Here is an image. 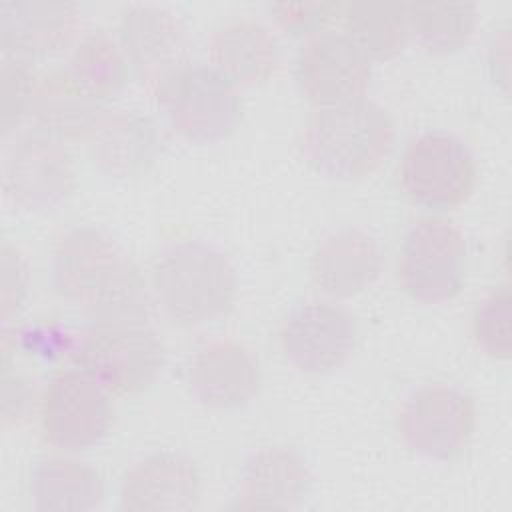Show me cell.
<instances>
[{"label":"cell","instance_id":"cell-1","mask_svg":"<svg viewBox=\"0 0 512 512\" xmlns=\"http://www.w3.org/2000/svg\"><path fill=\"white\" fill-rule=\"evenodd\" d=\"M54 292L80 306L96 324L144 322L150 296L140 268L102 230H68L48 258Z\"/></svg>","mask_w":512,"mask_h":512},{"label":"cell","instance_id":"cell-2","mask_svg":"<svg viewBox=\"0 0 512 512\" xmlns=\"http://www.w3.org/2000/svg\"><path fill=\"white\" fill-rule=\"evenodd\" d=\"M394 140L392 116L364 96L314 108L302 126L300 148L318 174L354 180L374 172L390 156Z\"/></svg>","mask_w":512,"mask_h":512},{"label":"cell","instance_id":"cell-3","mask_svg":"<svg viewBox=\"0 0 512 512\" xmlns=\"http://www.w3.org/2000/svg\"><path fill=\"white\" fill-rule=\"evenodd\" d=\"M152 292L164 314L182 326H200L224 316L238 292L230 258L206 240H178L152 264Z\"/></svg>","mask_w":512,"mask_h":512},{"label":"cell","instance_id":"cell-4","mask_svg":"<svg viewBox=\"0 0 512 512\" xmlns=\"http://www.w3.org/2000/svg\"><path fill=\"white\" fill-rule=\"evenodd\" d=\"M70 356L108 394L134 396L156 382L166 352L160 336L144 322H116L82 330L72 340Z\"/></svg>","mask_w":512,"mask_h":512},{"label":"cell","instance_id":"cell-5","mask_svg":"<svg viewBox=\"0 0 512 512\" xmlns=\"http://www.w3.org/2000/svg\"><path fill=\"white\" fill-rule=\"evenodd\" d=\"M152 90L168 124L190 142L226 138L242 116L238 88L210 64L188 60Z\"/></svg>","mask_w":512,"mask_h":512},{"label":"cell","instance_id":"cell-6","mask_svg":"<svg viewBox=\"0 0 512 512\" xmlns=\"http://www.w3.org/2000/svg\"><path fill=\"white\" fill-rule=\"evenodd\" d=\"M398 176L404 194L414 204L444 212L472 196L478 164L462 138L444 130H426L406 142Z\"/></svg>","mask_w":512,"mask_h":512},{"label":"cell","instance_id":"cell-7","mask_svg":"<svg viewBox=\"0 0 512 512\" xmlns=\"http://www.w3.org/2000/svg\"><path fill=\"white\" fill-rule=\"evenodd\" d=\"M466 238L460 226L444 216L416 220L404 236L398 276L404 292L422 304L456 298L464 286Z\"/></svg>","mask_w":512,"mask_h":512},{"label":"cell","instance_id":"cell-8","mask_svg":"<svg viewBox=\"0 0 512 512\" xmlns=\"http://www.w3.org/2000/svg\"><path fill=\"white\" fill-rule=\"evenodd\" d=\"M398 430L402 442L414 454L450 462L466 450L474 436V398L454 384H424L402 404Z\"/></svg>","mask_w":512,"mask_h":512},{"label":"cell","instance_id":"cell-9","mask_svg":"<svg viewBox=\"0 0 512 512\" xmlns=\"http://www.w3.org/2000/svg\"><path fill=\"white\" fill-rule=\"evenodd\" d=\"M108 392L80 368L56 372L38 402V424L54 448L78 452L96 446L108 432Z\"/></svg>","mask_w":512,"mask_h":512},{"label":"cell","instance_id":"cell-10","mask_svg":"<svg viewBox=\"0 0 512 512\" xmlns=\"http://www.w3.org/2000/svg\"><path fill=\"white\" fill-rule=\"evenodd\" d=\"M2 184L16 206L52 210L74 192L76 172L64 144L34 128L10 144L2 164Z\"/></svg>","mask_w":512,"mask_h":512},{"label":"cell","instance_id":"cell-11","mask_svg":"<svg viewBox=\"0 0 512 512\" xmlns=\"http://www.w3.org/2000/svg\"><path fill=\"white\" fill-rule=\"evenodd\" d=\"M286 360L306 374H328L344 366L358 342L354 316L340 304L310 300L298 304L280 326Z\"/></svg>","mask_w":512,"mask_h":512},{"label":"cell","instance_id":"cell-12","mask_svg":"<svg viewBox=\"0 0 512 512\" xmlns=\"http://www.w3.org/2000/svg\"><path fill=\"white\" fill-rule=\"evenodd\" d=\"M294 78L314 108L336 106L366 96L372 62L342 30H326L302 44Z\"/></svg>","mask_w":512,"mask_h":512},{"label":"cell","instance_id":"cell-13","mask_svg":"<svg viewBox=\"0 0 512 512\" xmlns=\"http://www.w3.org/2000/svg\"><path fill=\"white\" fill-rule=\"evenodd\" d=\"M116 40L136 78L150 88L190 60L184 20L160 4L126 6L118 16Z\"/></svg>","mask_w":512,"mask_h":512},{"label":"cell","instance_id":"cell-14","mask_svg":"<svg viewBox=\"0 0 512 512\" xmlns=\"http://www.w3.org/2000/svg\"><path fill=\"white\" fill-rule=\"evenodd\" d=\"M256 354L234 338H216L194 350L186 366V382L196 398L212 410H234L260 390Z\"/></svg>","mask_w":512,"mask_h":512},{"label":"cell","instance_id":"cell-15","mask_svg":"<svg viewBox=\"0 0 512 512\" xmlns=\"http://www.w3.org/2000/svg\"><path fill=\"white\" fill-rule=\"evenodd\" d=\"M312 488L306 456L288 444L254 450L240 468L234 506L238 508H298Z\"/></svg>","mask_w":512,"mask_h":512},{"label":"cell","instance_id":"cell-16","mask_svg":"<svg viewBox=\"0 0 512 512\" xmlns=\"http://www.w3.org/2000/svg\"><path fill=\"white\" fill-rule=\"evenodd\" d=\"M202 498L198 466L178 452H154L134 462L122 476V510H192Z\"/></svg>","mask_w":512,"mask_h":512},{"label":"cell","instance_id":"cell-17","mask_svg":"<svg viewBox=\"0 0 512 512\" xmlns=\"http://www.w3.org/2000/svg\"><path fill=\"white\" fill-rule=\"evenodd\" d=\"M80 24V10L70 2L6 0L0 4L2 56L34 60L70 44Z\"/></svg>","mask_w":512,"mask_h":512},{"label":"cell","instance_id":"cell-18","mask_svg":"<svg viewBox=\"0 0 512 512\" xmlns=\"http://www.w3.org/2000/svg\"><path fill=\"white\" fill-rule=\"evenodd\" d=\"M382 272V252L374 236L360 228H340L318 242L310 258L316 288L332 298L364 292Z\"/></svg>","mask_w":512,"mask_h":512},{"label":"cell","instance_id":"cell-19","mask_svg":"<svg viewBox=\"0 0 512 512\" xmlns=\"http://www.w3.org/2000/svg\"><path fill=\"white\" fill-rule=\"evenodd\" d=\"M206 52L210 66L236 88L266 82L280 62L276 36L254 18H230L218 24L206 42Z\"/></svg>","mask_w":512,"mask_h":512},{"label":"cell","instance_id":"cell-20","mask_svg":"<svg viewBox=\"0 0 512 512\" xmlns=\"http://www.w3.org/2000/svg\"><path fill=\"white\" fill-rule=\"evenodd\" d=\"M86 140L94 168L110 178L146 172L160 144L156 124L138 110H106Z\"/></svg>","mask_w":512,"mask_h":512},{"label":"cell","instance_id":"cell-21","mask_svg":"<svg viewBox=\"0 0 512 512\" xmlns=\"http://www.w3.org/2000/svg\"><path fill=\"white\" fill-rule=\"evenodd\" d=\"M104 112V104L84 94L60 68L40 76L28 116L36 130L64 142L88 138Z\"/></svg>","mask_w":512,"mask_h":512},{"label":"cell","instance_id":"cell-22","mask_svg":"<svg viewBox=\"0 0 512 512\" xmlns=\"http://www.w3.org/2000/svg\"><path fill=\"white\" fill-rule=\"evenodd\" d=\"M28 494L36 510L84 512L104 502L106 488L90 464L68 456H48L30 470Z\"/></svg>","mask_w":512,"mask_h":512},{"label":"cell","instance_id":"cell-23","mask_svg":"<svg viewBox=\"0 0 512 512\" xmlns=\"http://www.w3.org/2000/svg\"><path fill=\"white\" fill-rule=\"evenodd\" d=\"M64 72L84 94L104 104L128 84L130 64L114 36L104 30H90L72 46Z\"/></svg>","mask_w":512,"mask_h":512},{"label":"cell","instance_id":"cell-24","mask_svg":"<svg viewBox=\"0 0 512 512\" xmlns=\"http://www.w3.org/2000/svg\"><path fill=\"white\" fill-rule=\"evenodd\" d=\"M342 32L374 60L400 54L410 36L406 4L402 2H348L342 6Z\"/></svg>","mask_w":512,"mask_h":512},{"label":"cell","instance_id":"cell-25","mask_svg":"<svg viewBox=\"0 0 512 512\" xmlns=\"http://www.w3.org/2000/svg\"><path fill=\"white\" fill-rule=\"evenodd\" d=\"M410 36L430 54H452L464 48L478 22L470 2H410L406 4Z\"/></svg>","mask_w":512,"mask_h":512},{"label":"cell","instance_id":"cell-26","mask_svg":"<svg viewBox=\"0 0 512 512\" xmlns=\"http://www.w3.org/2000/svg\"><path fill=\"white\" fill-rule=\"evenodd\" d=\"M472 338L494 360H508L512 352V296L506 284L492 288L472 312Z\"/></svg>","mask_w":512,"mask_h":512},{"label":"cell","instance_id":"cell-27","mask_svg":"<svg viewBox=\"0 0 512 512\" xmlns=\"http://www.w3.org/2000/svg\"><path fill=\"white\" fill-rule=\"evenodd\" d=\"M40 74L30 60L2 56L0 64V124L10 132L24 116L30 114Z\"/></svg>","mask_w":512,"mask_h":512},{"label":"cell","instance_id":"cell-28","mask_svg":"<svg viewBox=\"0 0 512 512\" xmlns=\"http://www.w3.org/2000/svg\"><path fill=\"white\" fill-rule=\"evenodd\" d=\"M340 2H274L268 6L274 22L292 36H316L330 30L342 16Z\"/></svg>","mask_w":512,"mask_h":512},{"label":"cell","instance_id":"cell-29","mask_svg":"<svg viewBox=\"0 0 512 512\" xmlns=\"http://www.w3.org/2000/svg\"><path fill=\"white\" fill-rule=\"evenodd\" d=\"M0 292L2 322H8L18 314L28 296V264L20 250L8 242L0 250Z\"/></svg>","mask_w":512,"mask_h":512},{"label":"cell","instance_id":"cell-30","mask_svg":"<svg viewBox=\"0 0 512 512\" xmlns=\"http://www.w3.org/2000/svg\"><path fill=\"white\" fill-rule=\"evenodd\" d=\"M488 72L494 84L502 88L504 94H508V82H510V34L508 26L494 30L490 42H488Z\"/></svg>","mask_w":512,"mask_h":512}]
</instances>
